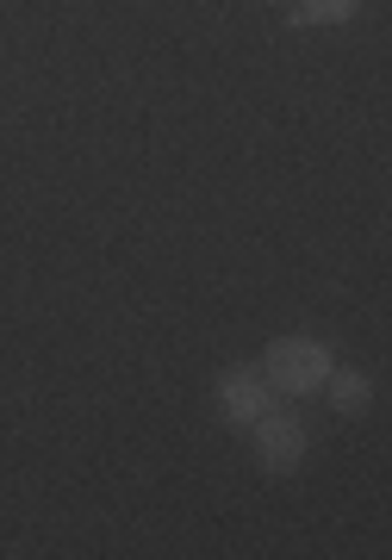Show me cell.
Returning a JSON list of instances; mask_svg holds the SVG:
<instances>
[{"label":"cell","instance_id":"cell-2","mask_svg":"<svg viewBox=\"0 0 392 560\" xmlns=\"http://www.w3.org/2000/svg\"><path fill=\"white\" fill-rule=\"evenodd\" d=\"M250 430H255V460H262L268 474H293V467H305V455H312V430H305L293 411H275V405H268Z\"/></svg>","mask_w":392,"mask_h":560},{"label":"cell","instance_id":"cell-3","mask_svg":"<svg viewBox=\"0 0 392 560\" xmlns=\"http://www.w3.org/2000/svg\"><path fill=\"white\" fill-rule=\"evenodd\" d=\"M212 405H218V418H224V423H243V430H250V423L275 405V386H268V374H262V368H250V361H243V368H224V374H218Z\"/></svg>","mask_w":392,"mask_h":560},{"label":"cell","instance_id":"cell-5","mask_svg":"<svg viewBox=\"0 0 392 560\" xmlns=\"http://www.w3.org/2000/svg\"><path fill=\"white\" fill-rule=\"evenodd\" d=\"M355 7L361 0H299L293 20L299 25H343V20H355Z\"/></svg>","mask_w":392,"mask_h":560},{"label":"cell","instance_id":"cell-4","mask_svg":"<svg viewBox=\"0 0 392 560\" xmlns=\"http://www.w3.org/2000/svg\"><path fill=\"white\" fill-rule=\"evenodd\" d=\"M324 386H331V411L336 418H361V411L373 405V381L361 374V368H331Z\"/></svg>","mask_w":392,"mask_h":560},{"label":"cell","instance_id":"cell-1","mask_svg":"<svg viewBox=\"0 0 392 560\" xmlns=\"http://www.w3.org/2000/svg\"><path fill=\"white\" fill-rule=\"evenodd\" d=\"M331 368H336V361H331V349H324L318 337H275V342H268V355H262L268 386H275V393H293V399L318 393Z\"/></svg>","mask_w":392,"mask_h":560}]
</instances>
